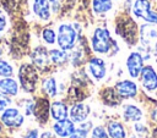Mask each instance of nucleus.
<instances>
[{
  "instance_id": "14",
  "label": "nucleus",
  "mask_w": 157,
  "mask_h": 138,
  "mask_svg": "<svg viewBox=\"0 0 157 138\" xmlns=\"http://www.w3.org/2000/svg\"><path fill=\"white\" fill-rule=\"evenodd\" d=\"M117 32H119V34L126 39L130 40V43L135 42V35H136V26L135 23L128 17L124 22H121L119 24V27H117Z\"/></svg>"
},
{
  "instance_id": "16",
  "label": "nucleus",
  "mask_w": 157,
  "mask_h": 138,
  "mask_svg": "<svg viewBox=\"0 0 157 138\" xmlns=\"http://www.w3.org/2000/svg\"><path fill=\"white\" fill-rule=\"evenodd\" d=\"M33 12L43 21L49 20L50 17V4L49 0H33L32 4Z\"/></svg>"
},
{
  "instance_id": "2",
  "label": "nucleus",
  "mask_w": 157,
  "mask_h": 138,
  "mask_svg": "<svg viewBox=\"0 0 157 138\" xmlns=\"http://www.w3.org/2000/svg\"><path fill=\"white\" fill-rule=\"evenodd\" d=\"M114 40L112 39L108 29L105 28H97L92 37V49L98 54H107L109 53L112 45H114Z\"/></svg>"
},
{
  "instance_id": "30",
  "label": "nucleus",
  "mask_w": 157,
  "mask_h": 138,
  "mask_svg": "<svg viewBox=\"0 0 157 138\" xmlns=\"http://www.w3.org/2000/svg\"><path fill=\"white\" fill-rule=\"evenodd\" d=\"M5 27H6V18H5V16L0 12V32H2V31L5 29Z\"/></svg>"
},
{
  "instance_id": "13",
  "label": "nucleus",
  "mask_w": 157,
  "mask_h": 138,
  "mask_svg": "<svg viewBox=\"0 0 157 138\" xmlns=\"http://www.w3.org/2000/svg\"><path fill=\"white\" fill-rule=\"evenodd\" d=\"M88 70H90L91 74L97 81L102 79L105 76V73H107L105 64L99 57H92V59H90V61H88Z\"/></svg>"
},
{
  "instance_id": "1",
  "label": "nucleus",
  "mask_w": 157,
  "mask_h": 138,
  "mask_svg": "<svg viewBox=\"0 0 157 138\" xmlns=\"http://www.w3.org/2000/svg\"><path fill=\"white\" fill-rule=\"evenodd\" d=\"M140 40L142 46L150 54L157 55V24H144L140 28Z\"/></svg>"
},
{
  "instance_id": "8",
  "label": "nucleus",
  "mask_w": 157,
  "mask_h": 138,
  "mask_svg": "<svg viewBox=\"0 0 157 138\" xmlns=\"http://www.w3.org/2000/svg\"><path fill=\"white\" fill-rule=\"evenodd\" d=\"M141 83L146 90H155L157 88V73L152 66H145L142 68Z\"/></svg>"
},
{
  "instance_id": "18",
  "label": "nucleus",
  "mask_w": 157,
  "mask_h": 138,
  "mask_svg": "<svg viewBox=\"0 0 157 138\" xmlns=\"http://www.w3.org/2000/svg\"><path fill=\"white\" fill-rule=\"evenodd\" d=\"M50 114L52 117L56 121L65 120L67 117V106L61 101H55L50 105Z\"/></svg>"
},
{
  "instance_id": "20",
  "label": "nucleus",
  "mask_w": 157,
  "mask_h": 138,
  "mask_svg": "<svg viewBox=\"0 0 157 138\" xmlns=\"http://www.w3.org/2000/svg\"><path fill=\"white\" fill-rule=\"evenodd\" d=\"M123 115H124L125 121H135V122H136V121H139V120L142 117L141 110H140L137 106L131 105V104H129V105H126V106L124 107Z\"/></svg>"
},
{
  "instance_id": "4",
  "label": "nucleus",
  "mask_w": 157,
  "mask_h": 138,
  "mask_svg": "<svg viewBox=\"0 0 157 138\" xmlns=\"http://www.w3.org/2000/svg\"><path fill=\"white\" fill-rule=\"evenodd\" d=\"M18 78H20L23 90L33 92L36 89V85L38 82V73H37V70L34 68V66H32L29 64L22 65L18 71Z\"/></svg>"
},
{
  "instance_id": "31",
  "label": "nucleus",
  "mask_w": 157,
  "mask_h": 138,
  "mask_svg": "<svg viewBox=\"0 0 157 138\" xmlns=\"http://www.w3.org/2000/svg\"><path fill=\"white\" fill-rule=\"evenodd\" d=\"M50 7L53 9V11H58L59 10V1L58 0H49Z\"/></svg>"
},
{
  "instance_id": "6",
  "label": "nucleus",
  "mask_w": 157,
  "mask_h": 138,
  "mask_svg": "<svg viewBox=\"0 0 157 138\" xmlns=\"http://www.w3.org/2000/svg\"><path fill=\"white\" fill-rule=\"evenodd\" d=\"M126 68L132 78H137L144 68V57L140 53H131L126 59Z\"/></svg>"
},
{
  "instance_id": "28",
  "label": "nucleus",
  "mask_w": 157,
  "mask_h": 138,
  "mask_svg": "<svg viewBox=\"0 0 157 138\" xmlns=\"http://www.w3.org/2000/svg\"><path fill=\"white\" fill-rule=\"evenodd\" d=\"M87 133H88L87 129L80 127V128L75 129V131L71 133V136H70L69 138H87Z\"/></svg>"
},
{
  "instance_id": "11",
  "label": "nucleus",
  "mask_w": 157,
  "mask_h": 138,
  "mask_svg": "<svg viewBox=\"0 0 157 138\" xmlns=\"http://www.w3.org/2000/svg\"><path fill=\"white\" fill-rule=\"evenodd\" d=\"M53 129L55 132V134L60 138H69L71 136V133L75 131V126H74V122L71 120H60V121H56L54 125H53Z\"/></svg>"
},
{
  "instance_id": "25",
  "label": "nucleus",
  "mask_w": 157,
  "mask_h": 138,
  "mask_svg": "<svg viewBox=\"0 0 157 138\" xmlns=\"http://www.w3.org/2000/svg\"><path fill=\"white\" fill-rule=\"evenodd\" d=\"M12 72V66L5 60H0V77H10Z\"/></svg>"
},
{
  "instance_id": "27",
  "label": "nucleus",
  "mask_w": 157,
  "mask_h": 138,
  "mask_svg": "<svg viewBox=\"0 0 157 138\" xmlns=\"http://www.w3.org/2000/svg\"><path fill=\"white\" fill-rule=\"evenodd\" d=\"M92 138H109V136H108V132L105 131L104 127L97 126L92 131Z\"/></svg>"
},
{
  "instance_id": "32",
  "label": "nucleus",
  "mask_w": 157,
  "mask_h": 138,
  "mask_svg": "<svg viewBox=\"0 0 157 138\" xmlns=\"http://www.w3.org/2000/svg\"><path fill=\"white\" fill-rule=\"evenodd\" d=\"M25 138H38V131H37V129H32V131H29V132L26 134Z\"/></svg>"
},
{
  "instance_id": "26",
  "label": "nucleus",
  "mask_w": 157,
  "mask_h": 138,
  "mask_svg": "<svg viewBox=\"0 0 157 138\" xmlns=\"http://www.w3.org/2000/svg\"><path fill=\"white\" fill-rule=\"evenodd\" d=\"M42 37H43L44 42L48 43V44H54L55 40H56L55 32H54L52 28H45V29H43V32H42Z\"/></svg>"
},
{
  "instance_id": "19",
  "label": "nucleus",
  "mask_w": 157,
  "mask_h": 138,
  "mask_svg": "<svg viewBox=\"0 0 157 138\" xmlns=\"http://www.w3.org/2000/svg\"><path fill=\"white\" fill-rule=\"evenodd\" d=\"M107 129H108V134L110 138H126L125 129H124L123 125L118 121L109 122L107 126Z\"/></svg>"
},
{
  "instance_id": "23",
  "label": "nucleus",
  "mask_w": 157,
  "mask_h": 138,
  "mask_svg": "<svg viewBox=\"0 0 157 138\" xmlns=\"http://www.w3.org/2000/svg\"><path fill=\"white\" fill-rule=\"evenodd\" d=\"M43 90L48 96H55L58 88H56V82L53 77H48L43 81Z\"/></svg>"
},
{
  "instance_id": "33",
  "label": "nucleus",
  "mask_w": 157,
  "mask_h": 138,
  "mask_svg": "<svg viewBox=\"0 0 157 138\" xmlns=\"http://www.w3.org/2000/svg\"><path fill=\"white\" fill-rule=\"evenodd\" d=\"M40 138H55V136H54L52 132H44V133L40 136Z\"/></svg>"
},
{
  "instance_id": "17",
  "label": "nucleus",
  "mask_w": 157,
  "mask_h": 138,
  "mask_svg": "<svg viewBox=\"0 0 157 138\" xmlns=\"http://www.w3.org/2000/svg\"><path fill=\"white\" fill-rule=\"evenodd\" d=\"M0 92L9 95V96L16 95L18 92L17 82L10 77H5V78L0 79Z\"/></svg>"
},
{
  "instance_id": "15",
  "label": "nucleus",
  "mask_w": 157,
  "mask_h": 138,
  "mask_svg": "<svg viewBox=\"0 0 157 138\" xmlns=\"http://www.w3.org/2000/svg\"><path fill=\"white\" fill-rule=\"evenodd\" d=\"M90 115V107L82 103L75 104L70 110V117L72 122H83Z\"/></svg>"
},
{
  "instance_id": "29",
  "label": "nucleus",
  "mask_w": 157,
  "mask_h": 138,
  "mask_svg": "<svg viewBox=\"0 0 157 138\" xmlns=\"http://www.w3.org/2000/svg\"><path fill=\"white\" fill-rule=\"evenodd\" d=\"M10 104H11V99L9 98V95L0 93V111L5 110Z\"/></svg>"
},
{
  "instance_id": "34",
  "label": "nucleus",
  "mask_w": 157,
  "mask_h": 138,
  "mask_svg": "<svg viewBox=\"0 0 157 138\" xmlns=\"http://www.w3.org/2000/svg\"><path fill=\"white\" fill-rule=\"evenodd\" d=\"M152 117H153V118L157 121V110H155V111H153V115H152Z\"/></svg>"
},
{
  "instance_id": "7",
  "label": "nucleus",
  "mask_w": 157,
  "mask_h": 138,
  "mask_svg": "<svg viewBox=\"0 0 157 138\" xmlns=\"http://www.w3.org/2000/svg\"><path fill=\"white\" fill-rule=\"evenodd\" d=\"M1 121L7 127H20L23 123V115L17 109H5L1 115Z\"/></svg>"
},
{
  "instance_id": "22",
  "label": "nucleus",
  "mask_w": 157,
  "mask_h": 138,
  "mask_svg": "<svg viewBox=\"0 0 157 138\" xmlns=\"http://www.w3.org/2000/svg\"><path fill=\"white\" fill-rule=\"evenodd\" d=\"M49 57H50V61H53L56 65H63L69 60L67 54L63 49H52V50H49Z\"/></svg>"
},
{
  "instance_id": "21",
  "label": "nucleus",
  "mask_w": 157,
  "mask_h": 138,
  "mask_svg": "<svg viewBox=\"0 0 157 138\" xmlns=\"http://www.w3.org/2000/svg\"><path fill=\"white\" fill-rule=\"evenodd\" d=\"M102 98H103L104 103L110 105V106H114V105L119 104V101H120V95L117 93L115 88L114 89H112V88L104 89L102 93Z\"/></svg>"
},
{
  "instance_id": "12",
  "label": "nucleus",
  "mask_w": 157,
  "mask_h": 138,
  "mask_svg": "<svg viewBox=\"0 0 157 138\" xmlns=\"http://www.w3.org/2000/svg\"><path fill=\"white\" fill-rule=\"evenodd\" d=\"M49 60H50L49 51L44 46H38V48H36L33 50V53H32V61H33V64L38 68L44 70L45 67H48Z\"/></svg>"
},
{
  "instance_id": "9",
  "label": "nucleus",
  "mask_w": 157,
  "mask_h": 138,
  "mask_svg": "<svg viewBox=\"0 0 157 138\" xmlns=\"http://www.w3.org/2000/svg\"><path fill=\"white\" fill-rule=\"evenodd\" d=\"M49 110H50L49 103L44 98H39L33 105V115L40 123L47 122V120L49 117Z\"/></svg>"
},
{
  "instance_id": "24",
  "label": "nucleus",
  "mask_w": 157,
  "mask_h": 138,
  "mask_svg": "<svg viewBox=\"0 0 157 138\" xmlns=\"http://www.w3.org/2000/svg\"><path fill=\"white\" fill-rule=\"evenodd\" d=\"M93 10L96 13H104L112 9V0H92Z\"/></svg>"
},
{
  "instance_id": "10",
  "label": "nucleus",
  "mask_w": 157,
  "mask_h": 138,
  "mask_svg": "<svg viewBox=\"0 0 157 138\" xmlns=\"http://www.w3.org/2000/svg\"><path fill=\"white\" fill-rule=\"evenodd\" d=\"M115 90L120 98H134L137 94V85L132 81L125 79L115 84Z\"/></svg>"
},
{
  "instance_id": "3",
  "label": "nucleus",
  "mask_w": 157,
  "mask_h": 138,
  "mask_svg": "<svg viewBox=\"0 0 157 138\" xmlns=\"http://www.w3.org/2000/svg\"><path fill=\"white\" fill-rule=\"evenodd\" d=\"M76 31L71 24L63 23L58 28V35H56V42L60 49L63 50H70L75 46L76 43Z\"/></svg>"
},
{
  "instance_id": "5",
  "label": "nucleus",
  "mask_w": 157,
  "mask_h": 138,
  "mask_svg": "<svg viewBox=\"0 0 157 138\" xmlns=\"http://www.w3.org/2000/svg\"><path fill=\"white\" fill-rule=\"evenodd\" d=\"M132 12L137 18H141L148 23L157 24V12L151 10L148 0H136L132 5Z\"/></svg>"
}]
</instances>
